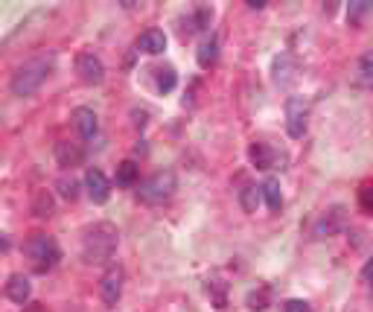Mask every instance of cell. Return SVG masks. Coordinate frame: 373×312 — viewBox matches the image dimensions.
Returning <instances> with one entry per match:
<instances>
[{
	"instance_id": "cell-22",
	"label": "cell",
	"mask_w": 373,
	"mask_h": 312,
	"mask_svg": "<svg viewBox=\"0 0 373 312\" xmlns=\"http://www.w3.org/2000/svg\"><path fill=\"white\" fill-rule=\"evenodd\" d=\"M370 12H373L370 0H353V4L347 6V21H350L353 26H359V24L364 21V15H370Z\"/></svg>"
},
{
	"instance_id": "cell-8",
	"label": "cell",
	"mask_w": 373,
	"mask_h": 312,
	"mask_svg": "<svg viewBox=\"0 0 373 312\" xmlns=\"http://www.w3.org/2000/svg\"><path fill=\"white\" fill-rule=\"evenodd\" d=\"M76 73L85 85H100L105 79V65L97 53H79L76 56Z\"/></svg>"
},
{
	"instance_id": "cell-16",
	"label": "cell",
	"mask_w": 373,
	"mask_h": 312,
	"mask_svg": "<svg viewBox=\"0 0 373 312\" xmlns=\"http://www.w3.org/2000/svg\"><path fill=\"white\" fill-rule=\"evenodd\" d=\"M260 202H263V187H257V184H245L242 190H239V204H242L245 213H257Z\"/></svg>"
},
{
	"instance_id": "cell-27",
	"label": "cell",
	"mask_w": 373,
	"mask_h": 312,
	"mask_svg": "<svg viewBox=\"0 0 373 312\" xmlns=\"http://www.w3.org/2000/svg\"><path fill=\"white\" fill-rule=\"evenodd\" d=\"M359 207H362L367 216H373V184H364L362 190H359Z\"/></svg>"
},
{
	"instance_id": "cell-25",
	"label": "cell",
	"mask_w": 373,
	"mask_h": 312,
	"mask_svg": "<svg viewBox=\"0 0 373 312\" xmlns=\"http://www.w3.org/2000/svg\"><path fill=\"white\" fill-rule=\"evenodd\" d=\"M33 210H36V216H53V196L47 190H38L33 199Z\"/></svg>"
},
{
	"instance_id": "cell-19",
	"label": "cell",
	"mask_w": 373,
	"mask_h": 312,
	"mask_svg": "<svg viewBox=\"0 0 373 312\" xmlns=\"http://www.w3.org/2000/svg\"><path fill=\"white\" fill-rule=\"evenodd\" d=\"M245 306L251 309V312H263V309H268L271 306V289L268 286H257V289H251L245 295Z\"/></svg>"
},
{
	"instance_id": "cell-11",
	"label": "cell",
	"mask_w": 373,
	"mask_h": 312,
	"mask_svg": "<svg viewBox=\"0 0 373 312\" xmlns=\"http://www.w3.org/2000/svg\"><path fill=\"white\" fill-rule=\"evenodd\" d=\"M56 161H58V167H65V170L82 167L85 164V149L79 143H70V140H58L56 143Z\"/></svg>"
},
{
	"instance_id": "cell-23",
	"label": "cell",
	"mask_w": 373,
	"mask_h": 312,
	"mask_svg": "<svg viewBox=\"0 0 373 312\" xmlns=\"http://www.w3.org/2000/svg\"><path fill=\"white\" fill-rule=\"evenodd\" d=\"M175 82H178V76H175L172 68H158V71H154V88H158L161 93H169L175 88Z\"/></svg>"
},
{
	"instance_id": "cell-20",
	"label": "cell",
	"mask_w": 373,
	"mask_h": 312,
	"mask_svg": "<svg viewBox=\"0 0 373 312\" xmlns=\"http://www.w3.org/2000/svg\"><path fill=\"white\" fill-rule=\"evenodd\" d=\"M356 79L362 88H373V47L359 58V65H356Z\"/></svg>"
},
{
	"instance_id": "cell-14",
	"label": "cell",
	"mask_w": 373,
	"mask_h": 312,
	"mask_svg": "<svg viewBox=\"0 0 373 312\" xmlns=\"http://www.w3.org/2000/svg\"><path fill=\"white\" fill-rule=\"evenodd\" d=\"M137 50H143L146 56H161L167 50V36H164V29H146V33H140L137 38Z\"/></svg>"
},
{
	"instance_id": "cell-2",
	"label": "cell",
	"mask_w": 373,
	"mask_h": 312,
	"mask_svg": "<svg viewBox=\"0 0 373 312\" xmlns=\"http://www.w3.org/2000/svg\"><path fill=\"white\" fill-rule=\"evenodd\" d=\"M50 71H53V58H29V61H23V65L12 73V82H9V88H12V93L15 97H33V93L44 85V79L50 76Z\"/></svg>"
},
{
	"instance_id": "cell-15",
	"label": "cell",
	"mask_w": 373,
	"mask_h": 312,
	"mask_svg": "<svg viewBox=\"0 0 373 312\" xmlns=\"http://www.w3.org/2000/svg\"><path fill=\"white\" fill-rule=\"evenodd\" d=\"M248 158H251V164H254L257 170H274L277 152H274L268 143L257 140V143H251V149H248Z\"/></svg>"
},
{
	"instance_id": "cell-31",
	"label": "cell",
	"mask_w": 373,
	"mask_h": 312,
	"mask_svg": "<svg viewBox=\"0 0 373 312\" xmlns=\"http://www.w3.org/2000/svg\"><path fill=\"white\" fill-rule=\"evenodd\" d=\"M245 4L251 6V9H266V4H268V0H245Z\"/></svg>"
},
{
	"instance_id": "cell-4",
	"label": "cell",
	"mask_w": 373,
	"mask_h": 312,
	"mask_svg": "<svg viewBox=\"0 0 373 312\" xmlns=\"http://www.w3.org/2000/svg\"><path fill=\"white\" fill-rule=\"evenodd\" d=\"M178 190V178L172 170H158L152 172L137 190V199L143 204H164L167 199H172V193Z\"/></svg>"
},
{
	"instance_id": "cell-21",
	"label": "cell",
	"mask_w": 373,
	"mask_h": 312,
	"mask_svg": "<svg viewBox=\"0 0 373 312\" xmlns=\"http://www.w3.org/2000/svg\"><path fill=\"white\" fill-rule=\"evenodd\" d=\"M140 178V167L135 161H122L117 167V187H135Z\"/></svg>"
},
{
	"instance_id": "cell-32",
	"label": "cell",
	"mask_w": 373,
	"mask_h": 312,
	"mask_svg": "<svg viewBox=\"0 0 373 312\" xmlns=\"http://www.w3.org/2000/svg\"><path fill=\"white\" fill-rule=\"evenodd\" d=\"M23 312H47V309H44L41 303H26V306H23Z\"/></svg>"
},
{
	"instance_id": "cell-26",
	"label": "cell",
	"mask_w": 373,
	"mask_h": 312,
	"mask_svg": "<svg viewBox=\"0 0 373 312\" xmlns=\"http://www.w3.org/2000/svg\"><path fill=\"white\" fill-rule=\"evenodd\" d=\"M56 187H58V193L65 196V199H70V202L79 196V184H76L73 178H58V184H56Z\"/></svg>"
},
{
	"instance_id": "cell-24",
	"label": "cell",
	"mask_w": 373,
	"mask_h": 312,
	"mask_svg": "<svg viewBox=\"0 0 373 312\" xmlns=\"http://www.w3.org/2000/svg\"><path fill=\"white\" fill-rule=\"evenodd\" d=\"M228 284H222V280H207V295L216 301V306L225 309L228 306Z\"/></svg>"
},
{
	"instance_id": "cell-12",
	"label": "cell",
	"mask_w": 373,
	"mask_h": 312,
	"mask_svg": "<svg viewBox=\"0 0 373 312\" xmlns=\"http://www.w3.org/2000/svg\"><path fill=\"white\" fill-rule=\"evenodd\" d=\"M4 292H6V298H9L12 303L26 306V303H29V295H33V286H29V277H23V274H9Z\"/></svg>"
},
{
	"instance_id": "cell-6",
	"label": "cell",
	"mask_w": 373,
	"mask_h": 312,
	"mask_svg": "<svg viewBox=\"0 0 373 312\" xmlns=\"http://www.w3.org/2000/svg\"><path fill=\"white\" fill-rule=\"evenodd\" d=\"M306 129H309V103L303 97H292L286 103V132H289V137L300 140L306 135Z\"/></svg>"
},
{
	"instance_id": "cell-17",
	"label": "cell",
	"mask_w": 373,
	"mask_h": 312,
	"mask_svg": "<svg viewBox=\"0 0 373 312\" xmlns=\"http://www.w3.org/2000/svg\"><path fill=\"white\" fill-rule=\"evenodd\" d=\"M196 58H199V68H204V71H210L216 61H219V41L216 38H207V41H201L199 44V53H196Z\"/></svg>"
},
{
	"instance_id": "cell-29",
	"label": "cell",
	"mask_w": 373,
	"mask_h": 312,
	"mask_svg": "<svg viewBox=\"0 0 373 312\" xmlns=\"http://www.w3.org/2000/svg\"><path fill=\"white\" fill-rule=\"evenodd\" d=\"M283 312H312V306H309V301H303V298H289L283 303Z\"/></svg>"
},
{
	"instance_id": "cell-10",
	"label": "cell",
	"mask_w": 373,
	"mask_h": 312,
	"mask_svg": "<svg viewBox=\"0 0 373 312\" xmlns=\"http://www.w3.org/2000/svg\"><path fill=\"white\" fill-rule=\"evenodd\" d=\"M73 129L79 132L82 140H93V137L100 135V117H97V111L88 108V105H79L73 111Z\"/></svg>"
},
{
	"instance_id": "cell-3",
	"label": "cell",
	"mask_w": 373,
	"mask_h": 312,
	"mask_svg": "<svg viewBox=\"0 0 373 312\" xmlns=\"http://www.w3.org/2000/svg\"><path fill=\"white\" fill-rule=\"evenodd\" d=\"M23 254L29 257V266H33V271L38 274H47L58 266L61 260V248L56 242V236L50 234H33L26 242H23Z\"/></svg>"
},
{
	"instance_id": "cell-9",
	"label": "cell",
	"mask_w": 373,
	"mask_h": 312,
	"mask_svg": "<svg viewBox=\"0 0 373 312\" xmlns=\"http://www.w3.org/2000/svg\"><path fill=\"white\" fill-rule=\"evenodd\" d=\"M85 190H88L90 202L105 204V202H108V196H111V181L105 178V172H103V170L90 167V170L85 172Z\"/></svg>"
},
{
	"instance_id": "cell-7",
	"label": "cell",
	"mask_w": 373,
	"mask_h": 312,
	"mask_svg": "<svg viewBox=\"0 0 373 312\" xmlns=\"http://www.w3.org/2000/svg\"><path fill=\"white\" fill-rule=\"evenodd\" d=\"M122 284H126V271H122L120 266H111V269L103 274V280H100V298H103V303H105L108 309H114V306L120 303V298H122Z\"/></svg>"
},
{
	"instance_id": "cell-13",
	"label": "cell",
	"mask_w": 373,
	"mask_h": 312,
	"mask_svg": "<svg viewBox=\"0 0 373 312\" xmlns=\"http://www.w3.org/2000/svg\"><path fill=\"white\" fill-rule=\"evenodd\" d=\"M271 71H274V82L277 85H289L295 79V73H298V58L292 53H280L274 58V68Z\"/></svg>"
},
{
	"instance_id": "cell-1",
	"label": "cell",
	"mask_w": 373,
	"mask_h": 312,
	"mask_svg": "<svg viewBox=\"0 0 373 312\" xmlns=\"http://www.w3.org/2000/svg\"><path fill=\"white\" fill-rule=\"evenodd\" d=\"M120 245V231L111 222H97L90 225L82 236V260L90 266H105L114 260Z\"/></svg>"
},
{
	"instance_id": "cell-30",
	"label": "cell",
	"mask_w": 373,
	"mask_h": 312,
	"mask_svg": "<svg viewBox=\"0 0 373 312\" xmlns=\"http://www.w3.org/2000/svg\"><path fill=\"white\" fill-rule=\"evenodd\" d=\"M362 277L367 280V284H370V280H373V257H370V260H367V266L362 269Z\"/></svg>"
},
{
	"instance_id": "cell-28",
	"label": "cell",
	"mask_w": 373,
	"mask_h": 312,
	"mask_svg": "<svg viewBox=\"0 0 373 312\" xmlns=\"http://www.w3.org/2000/svg\"><path fill=\"white\" fill-rule=\"evenodd\" d=\"M193 21H196L199 29H207L210 21H213V9H210V6H196V9H193Z\"/></svg>"
},
{
	"instance_id": "cell-5",
	"label": "cell",
	"mask_w": 373,
	"mask_h": 312,
	"mask_svg": "<svg viewBox=\"0 0 373 312\" xmlns=\"http://www.w3.org/2000/svg\"><path fill=\"white\" fill-rule=\"evenodd\" d=\"M347 222H350V213H347V207H345V204H332V207H327V210L318 216V219H315L312 234H315L318 239L338 236L341 231L347 228Z\"/></svg>"
},
{
	"instance_id": "cell-18",
	"label": "cell",
	"mask_w": 373,
	"mask_h": 312,
	"mask_svg": "<svg viewBox=\"0 0 373 312\" xmlns=\"http://www.w3.org/2000/svg\"><path fill=\"white\" fill-rule=\"evenodd\" d=\"M260 187H263V199H266L268 210L277 213L280 207H283V193H280V181H277V178H266Z\"/></svg>"
}]
</instances>
